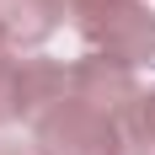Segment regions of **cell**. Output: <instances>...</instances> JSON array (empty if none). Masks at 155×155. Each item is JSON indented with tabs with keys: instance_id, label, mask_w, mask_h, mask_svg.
I'll list each match as a JSON object with an SVG mask.
<instances>
[{
	"instance_id": "obj_8",
	"label": "cell",
	"mask_w": 155,
	"mask_h": 155,
	"mask_svg": "<svg viewBox=\"0 0 155 155\" xmlns=\"http://www.w3.org/2000/svg\"><path fill=\"white\" fill-rule=\"evenodd\" d=\"M0 48H5V43H0Z\"/></svg>"
},
{
	"instance_id": "obj_3",
	"label": "cell",
	"mask_w": 155,
	"mask_h": 155,
	"mask_svg": "<svg viewBox=\"0 0 155 155\" xmlns=\"http://www.w3.org/2000/svg\"><path fill=\"white\" fill-rule=\"evenodd\" d=\"M70 96L86 102V107H96V112H107V118H123L144 91L134 80V70L102 59V54H86L80 64H70Z\"/></svg>"
},
{
	"instance_id": "obj_5",
	"label": "cell",
	"mask_w": 155,
	"mask_h": 155,
	"mask_svg": "<svg viewBox=\"0 0 155 155\" xmlns=\"http://www.w3.org/2000/svg\"><path fill=\"white\" fill-rule=\"evenodd\" d=\"M21 118V59H11V48H0V123Z\"/></svg>"
},
{
	"instance_id": "obj_6",
	"label": "cell",
	"mask_w": 155,
	"mask_h": 155,
	"mask_svg": "<svg viewBox=\"0 0 155 155\" xmlns=\"http://www.w3.org/2000/svg\"><path fill=\"white\" fill-rule=\"evenodd\" d=\"M134 118H139V128L150 134V144H155V91H144L139 102H134Z\"/></svg>"
},
{
	"instance_id": "obj_2",
	"label": "cell",
	"mask_w": 155,
	"mask_h": 155,
	"mask_svg": "<svg viewBox=\"0 0 155 155\" xmlns=\"http://www.w3.org/2000/svg\"><path fill=\"white\" fill-rule=\"evenodd\" d=\"M32 150L38 155H118V118L64 91L43 118H32Z\"/></svg>"
},
{
	"instance_id": "obj_1",
	"label": "cell",
	"mask_w": 155,
	"mask_h": 155,
	"mask_svg": "<svg viewBox=\"0 0 155 155\" xmlns=\"http://www.w3.org/2000/svg\"><path fill=\"white\" fill-rule=\"evenodd\" d=\"M80 38L91 54L123 64V70H139L155 59V11L144 0H118V5H96V11L75 16Z\"/></svg>"
},
{
	"instance_id": "obj_4",
	"label": "cell",
	"mask_w": 155,
	"mask_h": 155,
	"mask_svg": "<svg viewBox=\"0 0 155 155\" xmlns=\"http://www.w3.org/2000/svg\"><path fill=\"white\" fill-rule=\"evenodd\" d=\"M70 0H0V43L5 48H38L64 21Z\"/></svg>"
},
{
	"instance_id": "obj_7",
	"label": "cell",
	"mask_w": 155,
	"mask_h": 155,
	"mask_svg": "<svg viewBox=\"0 0 155 155\" xmlns=\"http://www.w3.org/2000/svg\"><path fill=\"white\" fill-rule=\"evenodd\" d=\"M96 5H118V0H70V11H75V16H80V11H96Z\"/></svg>"
}]
</instances>
